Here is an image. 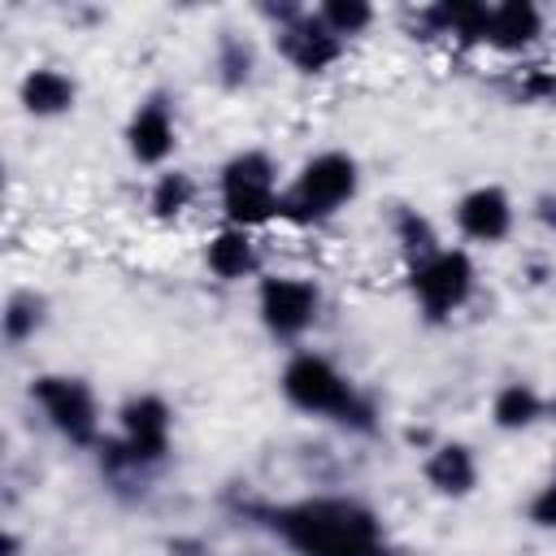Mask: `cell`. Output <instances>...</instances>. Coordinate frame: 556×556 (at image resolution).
I'll return each mask as SVG.
<instances>
[{"instance_id":"obj_1","label":"cell","mask_w":556,"mask_h":556,"mask_svg":"<svg viewBox=\"0 0 556 556\" xmlns=\"http://www.w3.org/2000/svg\"><path fill=\"white\" fill-rule=\"evenodd\" d=\"M265 526L295 556H391L378 513L348 495H308L265 508Z\"/></svg>"},{"instance_id":"obj_2","label":"cell","mask_w":556,"mask_h":556,"mask_svg":"<svg viewBox=\"0 0 556 556\" xmlns=\"http://www.w3.org/2000/svg\"><path fill=\"white\" fill-rule=\"evenodd\" d=\"M278 387H282V400L308 417H326V421H339L356 434H369L378 426V408L374 400L334 365L326 361L321 352H295L282 374H278Z\"/></svg>"},{"instance_id":"obj_3","label":"cell","mask_w":556,"mask_h":556,"mask_svg":"<svg viewBox=\"0 0 556 556\" xmlns=\"http://www.w3.org/2000/svg\"><path fill=\"white\" fill-rule=\"evenodd\" d=\"M361 191V165L343 148H326L300 165L291 187L282 191V222L295 226H321L339 208H348Z\"/></svg>"},{"instance_id":"obj_4","label":"cell","mask_w":556,"mask_h":556,"mask_svg":"<svg viewBox=\"0 0 556 556\" xmlns=\"http://www.w3.org/2000/svg\"><path fill=\"white\" fill-rule=\"evenodd\" d=\"M217 200H222L226 226L252 230V226H265V222L282 217V191H278L274 156L261 152V148L235 152L217 174Z\"/></svg>"},{"instance_id":"obj_5","label":"cell","mask_w":556,"mask_h":556,"mask_svg":"<svg viewBox=\"0 0 556 556\" xmlns=\"http://www.w3.org/2000/svg\"><path fill=\"white\" fill-rule=\"evenodd\" d=\"M30 404L70 447H100V404L96 391L74 374L30 378Z\"/></svg>"},{"instance_id":"obj_6","label":"cell","mask_w":556,"mask_h":556,"mask_svg":"<svg viewBox=\"0 0 556 556\" xmlns=\"http://www.w3.org/2000/svg\"><path fill=\"white\" fill-rule=\"evenodd\" d=\"M473 287H478V269L465 248H439L434 256L408 269V291L426 321H447L452 313H460Z\"/></svg>"},{"instance_id":"obj_7","label":"cell","mask_w":556,"mask_h":556,"mask_svg":"<svg viewBox=\"0 0 556 556\" xmlns=\"http://www.w3.org/2000/svg\"><path fill=\"white\" fill-rule=\"evenodd\" d=\"M321 291L313 278L300 274H269L256 287V317L278 343H295L317 326Z\"/></svg>"},{"instance_id":"obj_8","label":"cell","mask_w":556,"mask_h":556,"mask_svg":"<svg viewBox=\"0 0 556 556\" xmlns=\"http://www.w3.org/2000/svg\"><path fill=\"white\" fill-rule=\"evenodd\" d=\"M117 439H122V447L139 465L156 469L169 456V439H174L169 404L161 395H152V391H139V395L122 400V408H117Z\"/></svg>"},{"instance_id":"obj_9","label":"cell","mask_w":556,"mask_h":556,"mask_svg":"<svg viewBox=\"0 0 556 556\" xmlns=\"http://www.w3.org/2000/svg\"><path fill=\"white\" fill-rule=\"evenodd\" d=\"M274 43L282 52V61L300 74H326L330 65H339L343 56V39L313 13V9H300L291 13L287 22H278L274 30Z\"/></svg>"},{"instance_id":"obj_10","label":"cell","mask_w":556,"mask_h":556,"mask_svg":"<svg viewBox=\"0 0 556 556\" xmlns=\"http://www.w3.org/2000/svg\"><path fill=\"white\" fill-rule=\"evenodd\" d=\"M178 148V122L165 96H148L126 122V152L135 165H165Z\"/></svg>"},{"instance_id":"obj_11","label":"cell","mask_w":556,"mask_h":556,"mask_svg":"<svg viewBox=\"0 0 556 556\" xmlns=\"http://www.w3.org/2000/svg\"><path fill=\"white\" fill-rule=\"evenodd\" d=\"M513 200L504 187L495 182H482V187H469L460 200H456V230L469 239V243H500L508 239L513 230Z\"/></svg>"},{"instance_id":"obj_12","label":"cell","mask_w":556,"mask_h":556,"mask_svg":"<svg viewBox=\"0 0 556 556\" xmlns=\"http://www.w3.org/2000/svg\"><path fill=\"white\" fill-rule=\"evenodd\" d=\"M17 100L30 117H65L74 104H78V83L56 70V65H35L26 70V78L17 83Z\"/></svg>"},{"instance_id":"obj_13","label":"cell","mask_w":556,"mask_h":556,"mask_svg":"<svg viewBox=\"0 0 556 556\" xmlns=\"http://www.w3.org/2000/svg\"><path fill=\"white\" fill-rule=\"evenodd\" d=\"M421 473H426V482H430L439 495L465 500V495L478 486V456H473L469 443L447 439V443H434V447H430V456L421 460Z\"/></svg>"},{"instance_id":"obj_14","label":"cell","mask_w":556,"mask_h":556,"mask_svg":"<svg viewBox=\"0 0 556 556\" xmlns=\"http://www.w3.org/2000/svg\"><path fill=\"white\" fill-rule=\"evenodd\" d=\"M417 22L430 35H447L456 43H486L491 35V4L482 0H443L417 13Z\"/></svg>"},{"instance_id":"obj_15","label":"cell","mask_w":556,"mask_h":556,"mask_svg":"<svg viewBox=\"0 0 556 556\" xmlns=\"http://www.w3.org/2000/svg\"><path fill=\"white\" fill-rule=\"evenodd\" d=\"M204 265H208V274L222 278V282H243V278H252L256 265H261V252H256L252 230H243V226H222V230H213L208 243H204Z\"/></svg>"},{"instance_id":"obj_16","label":"cell","mask_w":556,"mask_h":556,"mask_svg":"<svg viewBox=\"0 0 556 556\" xmlns=\"http://www.w3.org/2000/svg\"><path fill=\"white\" fill-rule=\"evenodd\" d=\"M543 39V9L530 0H500L491 4V35L486 48L495 52H526Z\"/></svg>"},{"instance_id":"obj_17","label":"cell","mask_w":556,"mask_h":556,"mask_svg":"<svg viewBox=\"0 0 556 556\" xmlns=\"http://www.w3.org/2000/svg\"><path fill=\"white\" fill-rule=\"evenodd\" d=\"M543 417H547V404L530 382H504L491 395V421L500 430H530Z\"/></svg>"},{"instance_id":"obj_18","label":"cell","mask_w":556,"mask_h":556,"mask_svg":"<svg viewBox=\"0 0 556 556\" xmlns=\"http://www.w3.org/2000/svg\"><path fill=\"white\" fill-rule=\"evenodd\" d=\"M252 70H256V48L248 35L239 30H222L217 43H213V74L226 91H239L252 83Z\"/></svg>"},{"instance_id":"obj_19","label":"cell","mask_w":556,"mask_h":556,"mask_svg":"<svg viewBox=\"0 0 556 556\" xmlns=\"http://www.w3.org/2000/svg\"><path fill=\"white\" fill-rule=\"evenodd\" d=\"M48 321V300L39 291H13L4 300V313H0V330H4V343L9 348H22L26 339H35Z\"/></svg>"},{"instance_id":"obj_20","label":"cell","mask_w":556,"mask_h":556,"mask_svg":"<svg viewBox=\"0 0 556 556\" xmlns=\"http://www.w3.org/2000/svg\"><path fill=\"white\" fill-rule=\"evenodd\" d=\"M191 204H195V178H191V174H182V169L156 174V182H152V191H148V208H152L156 222H174V217H182Z\"/></svg>"},{"instance_id":"obj_21","label":"cell","mask_w":556,"mask_h":556,"mask_svg":"<svg viewBox=\"0 0 556 556\" xmlns=\"http://www.w3.org/2000/svg\"><path fill=\"white\" fill-rule=\"evenodd\" d=\"M391 230H395V243H400V252H404V261H408V269L413 265H421L426 256H434L443 243H439V235H434V226H430V217L426 213H417V208H400L395 213V222H391Z\"/></svg>"},{"instance_id":"obj_22","label":"cell","mask_w":556,"mask_h":556,"mask_svg":"<svg viewBox=\"0 0 556 556\" xmlns=\"http://www.w3.org/2000/svg\"><path fill=\"white\" fill-rule=\"evenodd\" d=\"M343 43L352 39V35H365L369 26H374V4H365V0H326V4H317L313 9Z\"/></svg>"},{"instance_id":"obj_23","label":"cell","mask_w":556,"mask_h":556,"mask_svg":"<svg viewBox=\"0 0 556 556\" xmlns=\"http://www.w3.org/2000/svg\"><path fill=\"white\" fill-rule=\"evenodd\" d=\"M526 513H530V521H534L539 530H556V478L534 491V500H530Z\"/></svg>"},{"instance_id":"obj_24","label":"cell","mask_w":556,"mask_h":556,"mask_svg":"<svg viewBox=\"0 0 556 556\" xmlns=\"http://www.w3.org/2000/svg\"><path fill=\"white\" fill-rule=\"evenodd\" d=\"M521 96H526V100H556V74H552L547 65L526 70V78H521Z\"/></svg>"},{"instance_id":"obj_25","label":"cell","mask_w":556,"mask_h":556,"mask_svg":"<svg viewBox=\"0 0 556 556\" xmlns=\"http://www.w3.org/2000/svg\"><path fill=\"white\" fill-rule=\"evenodd\" d=\"M22 552V543H17V534L13 530H4V556H17Z\"/></svg>"},{"instance_id":"obj_26","label":"cell","mask_w":556,"mask_h":556,"mask_svg":"<svg viewBox=\"0 0 556 556\" xmlns=\"http://www.w3.org/2000/svg\"><path fill=\"white\" fill-rule=\"evenodd\" d=\"M547 413H552V421H556V400H552V404H547Z\"/></svg>"}]
</instances>
